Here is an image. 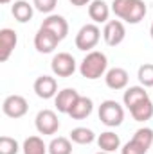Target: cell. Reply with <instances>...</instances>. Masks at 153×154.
Wrapping results in <instances>:
<instances>
[{"instance_id": "obj_14", "label": "cell", "mask_w": 153, "mask_h": 154, "mask_svg": "<svg viewBox=\"0 0 153 154\" xmlns=\"http://www.w3.org/2000/svg\"><path fill=\"white\" fill-rule=\"evenodd\" d=\"M128 81H130V75L124 68H110L106 74H105V82L110 90H124L128 86Z\"/></svg>"}, {"instance_id": "obj_13", "label": "cell", "mask_w": 153, "mask_h": 154, "mask_svg": "<svg viewBox=\"0 0 153 154\" xmlns=\"http://www.w3.org/2000/svg\"><path fill=\"white\" fill-rule=\"evenodd\" d=\"M41 27L47 29V31H50V32H54L60 39L67 38V34H69V23H67V20L61 14H49L43 20Z\"/></svg>"}, {"instance_id": "obj_18", "label": "cell", "mask_w": 153, "mask_h": 154, "mask_svg": "<svg viewBox=\"0 0 153 154\" xmlns=\"http://www.w3.org/2000/svg\"><path fill=\"white\" fill-rule=\"evenodd\" d=\"M11 13H13V16H15L16 22L27 23V22L33 18L34 9H33V5H31L29 2H25V0H16V2L11 5Z\"/></svg>"}, {"instance_id": "obj_4", "label": "cell", "mask_w": 153, "mask_h": 154, "mask_svg": "<svg viewBox=\"0 0 153 154\" xmlns=\"http://www.w3.org/2000/svg\"><path fill=\"white\" fill-rule=\"evenodd\" d=\"M99 120L106 127H117L124 120V109L117 100H105L99 106Z\"/></svg>"}, {"instance_id": "obj_20", "label": "cell", "mask_w": 153, "mask_h": 154, "mask_svg": "<svg viewBox=\"0 0 153 154\" xmlns=\"http://www.w3.org/2000/svg\"><path fill=\"white\" fill-rule=\"evenodd\" d=\"M130 113L133 116V120H137V122H146V120H150L153 116V102L150 99H146V100L139 102L135 108H132Z\"/></svg>"}, {"instance_id": "obj_24", "label": "cell", "mask_w": 153, "mask_h": 154, "mask_svg": "<svg viewBox=\"0 0 153 154\" xmlns=\"http://www.w3.org/2000/svg\"><path fill=\"white\" fill-rule=\"evenodd\" d=\"M139 82L144 86V88H151L153 86V65L151 63H144L142 66H139Z\"/></svg>"}, {"instance_id": "obj_9", "label": "cell", "mask_w": 153, "mask_h": 154, "mask_svg": "<svg viewBox=\"0 0 153 154\" xmlns=\"http://www.w3.org/2000/svg\"><path fill=\"white\" fill-rule=\"evenodd\" d=\"M60 41L61 39L58 38L54 32L40 27L36 36H34V48L38 50L40 54H50V52L56 50V47L60 45Z\"/></svg>"}, {"instance_id": "obj_11", "label": "cell", "mask_w": 153, "mask_h": 154, "mask_svg": "<svg viewBox=\"0 0 153 154\" xmlns=\"http://www.w3.org/2000/svg\"><path fill=\"white\" fill-rule=\"evenodd\" d=\"M34 93L38 95L40 99H52L58 95V82L56 79L50 75H40L36 81H34Z\"/></svg>"}, {"instance_id": "obj_3", "label": "cell", "mask_w": 153, "mask_h": 154, "mask_svg": "<svg viewBox=\"0 0 153 154\" xmlns=\"http://www.w3.org/2000/svg\"><path fill=\"white\" fill-rule=\"evenodd\" d=\"M99 39H101V29L97 27V23H86L77 31L76 48L83 52H92V48H96Z\"/></svg>"}, {"instance_id": "obj_26", "label": "cell", "mask_w": 153, "mask_h": 154, "mask_svg": "<svg viewBox=\"0 0 153 154\" xmlns=\"http://www.w3.org/2000/svg\"><path fill=\"white\" fill-rule=\"evenodd\" d=\"M20 151L18 142L11 136H2L0 138V154H16Z\"/></svg>"}, {"instance_id": "obj_17", "label": "cell", "mask_w": 153, "mask_h": 154, "mask_svg": "<svg viewBox=\"0 0 153 154\" xmlns=\"http://www.w3.org/2000/svg\"><path fill=\"white\" fill-rule=\"evenodd\" d=\"M92 109H94L92 99H90V97L79 95V99L76 100V104L72 106V109L69 111V115L72 116L74 120H83V118H86V116L92 113Z\"/></svg>"}, {"instance_id": "obj_12", "label": "cell", "mask_w": 153, "mask_h": 154, "mask_svg": "<svg viewBox=\"0 0 153 154\" xmlns=\"http://www.w3.org/2000/svg\"><path fill=\"white\" fill-rule=\"evenodd\" d=\"M79 99V93H77L74 88H65L61 91H58V95L54 97V104H56V109L60 113H67L72 109V106L76 104V100Z\"/></svg>"}, {"instance_id": "obj_19", "label": "cell", "mask_w": 153, "mask_h": 154, "mask_svg": "<svg viewBox=\"0 0 153 154\" xmlns=\"http://www.w3.org/2000/svg\"><path fill=\"white\" fill-rule=\"evenodd\" d=\"M97 145H99V149L105 151V152H114V151H117V149L121 147V140H119V136H117L115 133L105 131V133H101V134L97 136Z\"/></svg>"}, {"instance_id": "obj_15", "label": "cell", "mask_w": 153, "mask_h": 154, "mask_svg": "<svg viewBox=\"0 0 153 154\" xmlns=\"http://www.w3.org/2000/svg\"><path fill=\"white\" fill-rule=\"evenodd\" d=\"M88 16L94 23H106L110 16V7L105 0H92L88 5Z\"/></svg>"}, {"instance_id": "obj_30", "label": "cell", "mask_w": 153, "mask_h": 154, "mask_svg": "<svg viewBox=\"0 0 153 154\" xmlns=\"http://www.w3.org/2000/svg\"><path fill=\"white\" fill-rule=\"evenodd\" d=\"M150 36H151V39H153V23H151V27H150Z\"/></svg>"}, {"instance_id": "obj_28", "label": "cell", "mask_w": 153, "mask_h": 154, "mask_svg": "<svg viewBox=\"0 0 153 154\" xmlns=\"http://www.w3.org/2000/svg\"><path fill=\"white\" fill-rule=\"evenodd\" d=\"M148 152V149L146 147H142L139 142H135L133 138L128 142V143H124L122 145V149H121V154H146Z\"/></svg>"}, {"instance_id": "obj_32", "label": "cell", "mask_w": 153, "mask_h": 154, "mask_svg": "<svg viewBox=\"0 0 153 154\" xmlns=\"http://www.w3.org/2000/svg\"><path fill=\"white\" fill-rule=\"evenodd\" d=\"M96 154H112V152H105V151H99V152H96Z\"/></svg>"}, {"instance_id": "obj_2", "label": "cell", "mask_w": 153, "mask_h": 154, "mask_svg": "<svg viewBox=\"0 0 153 154\" xmlns=\"http://www.w3.org/2000/svg\"><path fill=\"white\" fill-rule=\"evenodd\" d=\"M106 68H108L106 56L99 50H92L83 57V61L79 65V74L85 79L96 81V79H99L106 74Z\"/></svg>"}, {"instance_id": "obj_6", "label": "cell", "mask_w": 153, "mask_h": 154, "mask_svg": "<svg viewBox=\"0 0 153 154\" xmlns=\"http://www.w3.org/2000/svg\"><path fill=\"white\" fill-rule=\"evenodd\" d=\"M52 74L58 77H70L76 72V59L69 52H58L50 61Z\"/></svg>"}, {"instance_id": "obj_5", "label": "cell", "mask_w": 153, "mask_h": 154, "mask_svg": "<svg viewBox=\"0 0 153 154\" xmlns=\"http://www.w3.org/2000/svg\"><path fill=\"white\" fill-rule=\"evenodd\" d=\"M34 125H36L40 134L50 136V134H56L58 133L60 120H58V115L52 109H41V111H38V115L34 118Z\"/></svg>"}, {"instance_id": "obj_31", "label": "cell", "mask_w": 153, "mask_h": 154, "mask_svg": "<svg viewBox=\"0 0 153 154\" xmlns=\"http://www.w3.org/2000/svg\"><path fill=\"white\" fill-rule=\"evenodd\" d=\"M11 0H0V4H9Z\"/></svg>"}, {"instance_id": "obj_21", "label": "cell", "mask_w": 153, "mask_h": 154, "mask_svg": "<svg viewBox=\"0 0 153 154\" xmlns=\"http://www.w3.org/2000/svg\"><path fill=\"white\" fill-rule=\"evenodd\" d=\"M22 151H24V154H47L49 145H45L40 136H29V138H25Z\"/></svg>"}, {"instance_id": "obj_16", "label": "cell", "mask_w": 153, "mask_h": 154, "mask_svg": "<svg viewBox=\"0 0 153 154\" xmlns=\"http://www.w3.org/2000/svg\"><path fill=\"white\" fill-rule=\"evenodd\" d=\"M146 99H150V95L144 90V86H130V88H126V91L122 95V102H124V106L128 109L135 108L139 102H142Z\"/></svg>"}, {"instance_id": "obj_27", "label": "cell", "mask_w": 153, "mask_h": 154, "mask_svg": "<svg viewBox=\"0 0 153 154\" xmlns=\"http://www.w3.org/2000/svg\"><path fill=\"white\" fill-rule=\"evenodd\" d=\"M33 5L34 9L40 13H45V14H50L56 5H58V0H33Z\"/></svg>"}, {"instance_id": "obj_8", "label": "cell", "mask_w": 153, "mask_h": 154, "mask_svg": "<svg viewBox=\"0 0 153 154\" xmlns=\"http://www.w3.org/2000/svg\"><path fill=\"white\" fill-rule=\"evenodd\" d=\"M103 38L108 47H117L126 38V29L121 20H108L103 29Z\"/></svg>"}, {"instance_id": "obj_25", "label": "cell", "mask_w": 153, "mask_h": 154, "mask_svg": "<svg viewBox=\"0 0 153 154\" xmlns=\"http://www.w3.org/2000/svg\"><path fill=\"white\" fill-rule=\"evenodd\" d=\"M133 140H135V142H139L142 147L150 149V147H151V143H153V131L150 129V127H141V129H137V131H135Z\"/></svg>"}, {"instance_id": "obj_22", "label": "cell", "mask_w": 153, "mask_h": 154, "mask_svg": "<svg viewBox=\"0 0 153 154\" xmlns=\"http://www.w3.org/2000/svg\"><path fill=\"white\" fill-rule=\"evenodd\" d=\"M70 140L77 145H88V143H92L96 140V134L88 127H74L70 131Z\"/></svg>"}, {"instance_id": "obj_1", "label": "cell", "mask_w": 153, "mask_h": 154, "mask_svg": "<svg viewBox=\"0 0 153 154\" xmlns=\"http://www.w3.org/2000/svg\"><path fill=\"white\" fill-rule=\"evenodd\" d=\"M112 11L117 18L124 20L126 23H139L144 20L148 7L144 0H114L112 2Z\"/></svg>"}, {"instance_id": "obj_7", "label": "cell", "mask_w": 153, "mask_h": 154, "mask_svg": "<svg viewBox=\"0 0 153 154\" xmlns=\"http://www.w3.org/2000/svg\"><path fill=\"white\" fill-rule=\"evenodd\" d=\"M2 111L9 118H22L29 111V104L22 95H9L2 102Z\"/></svg>"}, {"instance_id": "obj_29", "label": "cell", "mask_w": 153, "mask_h": 154, "mask_svg": "<svg viewBox=\"0 0 153 154\" xmlns=\"http://www.w3.org/2000/svg\"><path fill=\"white\" fill-rule=\"evenodd\" d=\"M90 2H92V0H70V4H72V5H76V7H83V5H90Z\"/></svg>"}, {"instance_id": "obj_10", "label": "cell", "mask_w": 153, "mask_h": 154, "mask_svg": "<svg viewBox=\"0 0 153 154\" xmlns=\"http://www.w3.org/2000/svg\"><path fill=\"white\" fill-rule=\"evenodd\" d=\"M16 43H18V34L13 29L4 27L0 31V61L2 63H5L11 57L13 50L16 48Z\"/></svg>"}, {"instance_id": "obj_23", "label": "cell", "mask_w": 153, "mask_h": 154, "mask_svg": "<svg viewBox=\"0 0 153 154\" xmlns=\"http://www.w3.org/2000/svg\"><path fill=\"white\" fill-rule=\"evenodd\" d=\"M49 154H72L70 138H65V136L52 138L49 143Z\"/></svg>"}]
</instances>
